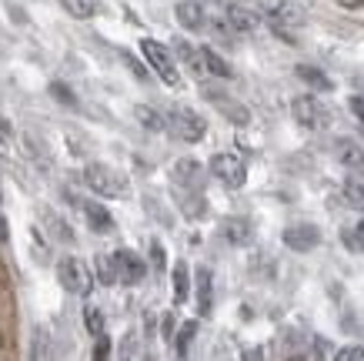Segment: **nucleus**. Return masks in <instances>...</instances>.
Returning <instances> with one entry per match:
<instances>
[{
    "instance_id": "1",
    "label": "nucleus",
    "mask_w": 364,
    "mask_h": 361,
    "mask_svg": "<svg viewBox=\"0 0 364 361\" xmlns=\"http://www.w3.org/2000/svg\"><path fill=\"white\" fill-rule=\"evenodd\" d=\"M164 131H171L177 141H184V144H198V141H204L208 124L191 108H174L164 114Z\"/></svg>"
},
{
    "instance_id": "2",
    "label": "nucleus",
    "mask_w": 364,
    "mask_h": 361,
    "mask_svg": "<svg viewBox=\"0 0 364 361\" xmlns=\"http://www.w3.org/2000/svg\"><path fill=\"white\" fill-rule=\"evenodd\" d=\"M84 184L100 197H127L131 184H127V177L121 171H114L107 164H87L84 167Z\"/></svg>"
},
{
    "instance_id": "3",
    "label": "nucleus",
    "mask_w": 364,
    "mask_h": 361,
    "mask_svg": "<svg viewBox=\"0 0 364 361\" xmlns=\"http://www.w3.org/2000/svg\"><path fill=\"white\" fill-rule=\"evenodd\" d=\"M57 281H60L70 295L87 298L90 288H94V271H90L80 258H60V264H57Z\"/></svg>"
},
{
    "instance_id": "4",
    "label": "nucleus",
    "mask_w": 364,
    "mask_h": 361,
    "mask_svg": "<svg viewBox=\"0 0 364 361\" xmlns=\"http://www.w3.org/2000/svg\"><path fill=\"white\" fill-rule=\"evenodd\" d=\"M141 54L147 57V64L154 67V74L164 80L167 88H177V84H181V74H177V67H174V57H171V51H167L161 41H154V37H144V41H141Z\"/></svg>"
},
{
    "instance_id": "5",
    "label": "nucleus",
    "mask_w": 364,
    "mask_h": 361,
    "mask_svg": "<svg viewBox=\"0 0 364 361\" xmlns=\"http://www.w3.org/2000/svg\"><path fill=\"white\" fill-rule=\"evenodd\" d=\"M210 174L218 177L224 187H231V191H237V187H244V181H247V167H244V161L237 157V154H214L210 157Z\"/></svg>"
},
{
    "instance_id": "6",
    "label": "nucleus",
    "mask_w": 364,
    "mask_h": 361,
    "mask_svg": "<svg viewBox=\"0 0 364 361\" xmlns=\"http://www.w3.org/2000/svg\"><path fill=\"white\" fill-rule=\"evenodd\" d=\"M261 11L267 14V21L277 23V27H301L304 23V11L291 0H261Z\"/></svg>"
},
{
    "instance_id": "7",
    "label": "nucleus",
    "mask_w": 364,
    "mask_h": 361,
    "mask_svg": "<svg viewBox=\"0 0 364 361\" xmlns=\"http://www.w3.org/2000/svg\"><path fill=\"white\" fill-rule=\"evenodd\" d=\"M111 261H114V274H117V281L121 285H137L144 278V271H147V264L137 258L134 251H117V254H111Z\"/></svg>"
},
{
    "instance_id": "8",
    "label": "nucleus",
    "mask_w": 364,
    "mask_h": 361,
    "mask_svg": "<svg viewBox=\"0 0 364 361\" xmlns=\"http://www.w3.org/2000/svg\"><path fill=\"white\" fill-rule=\"evenodd\" d=\"M291 114H294V120H298L301 127H308V131H318L321 124H324V110H321V104L311 94H301V98L291 100Z\"/></svg>"
},
{
    "instance_id": "9",
    "label": "nucleus",
    "mask_w": 364,
    "mask_h": 361,
    "mask_svg": "<svg viewBox=\"0 0 364 361\" xmlns=\"http://www.w3.org/2000/svg\"><path fill=\"white\" fill-rule=\"evenodd\" d=\"M284 244L291 248V251H314L321 244V231L314 228V224H294V228L284 231Z\"/></svg>"
},
{
    "instance_id": "10",
    "label": "nucleus",
    "mask_w": 364,
    "mask_h": 361,
    "mask_svg": "<svg viewBox=\"0 0 364 361\" xmlns=\"http://www.w3.org/2000/svg\"><path fill=\"white\" fill-rule=\"evenodd\" d=\"M334 157L341 161L348 171H364V147L351 137H338L334 141Z\"/></svg>"
},
{
    "instance_id": "11",
    "label": "nucleus",
    "mask_w": 364,
    "mask_h": 361,
    "mask_svg": "<svg viewBox=\"0 0 364 361\" xmlns=\"http://www.w3.org/2000/svg\"><path fill=\"white\" fill-rule=\"evenodd\" d=\"M221 238L228 241V244H251L254 238V228H251V221L247 218H224L221 221Z\"/></svg>"
},
{
    "instance_id": "12",
    "label": "nucleus",
    "mask_w": 364,
    "mask_h": 361,
    "mask_svg": "<svg viewBox=\"0 0 364 361\" xmlns=\"http://www.w3.org/2000/svg\"><path fill=\"white\" fill-rule=\"evenodd\" d=\"M228 27H234V31H241V33H254L261 27V17L254 11H247V7H241V4H231L228 7Z\"/></svg>"
},
{
    "instance_id": "13",
    "label": "nucleus",
    "mask_w": 364,
    "mask_h": 361,
    "mask_svg": "<svg viewBox=\"0 0 364 361\" xmlns=\"http://www.w3.org/2000/svg\"><path fill=\"white\" fill-rule=\"evenodd\" d=\"M200 164L194 161V157H181L174 167H171V177H174V184H181V187H198V181H200Z\"/></svg>"
},
{
    "instance_id": "14",
    "label": "nucleus",
    "mask_w": 364,
    "mask_h": 361,
    "mask_svg": "<svg viewBox=\"0 0 364 361\" xmlns=\"http://www.w3.org/2000/svg\"><path fill=\"white\" fill-rule=\"evenodd\" d=\"M177 21H181V27H188V31H200L208 23V17H204V7H200L198 0H181L177 4Z\"/></svg>"
},
{
    "instance_id": "15",
    "label": "nucleus",
    "mask_w": 364,
    "mask_h": 361,
    "mask_svg": "<svg viewBox=\"0 0 364 361\" xmlns=\"http://www.w3.org/2000/svg\"><path fill=\"white\" fill-rule=\"evenodd\" d=\"M174 54L188 64V70L194 77H204L208 74V67H204V57H200V47H191L188 41H174Z\"/></svg>"
},
{
    "instance_id": "16",
    "label": "nucleus",
    "mask_w": 364,
    "mask_h": 361,
    "mask_svg": "<svg viewBox=\"0 0 364 361\" xmlns=\"http://www.w3.org/2000/svg\"><path fill=\"white\" fill-rule=\"evenodd\" d=\"M31 361H54V341H50V331H47L44 325H41V328H33Z\"/></svg>"
},
{
    "instance_id": "17",
    "label": "nucleus",
    "mask_w": 364,
    "mask_h": 361,
    "mask_svg": "<svg viewBox=\"0 0 364 361\" xmlns=\"http://www.w3.org/2000/svg\"><path fill=\"white\" fill-rule=\"evenodd\" d=\"M80 208H84V218H87V224L97 231V234H104V231L114 228V218L107 214V208H100V204H94V201H84Z\"/></svg>"
},
{
    "instance_id": "18",
    "label": "nucleus",
    "mask_w": 364,
    "mask_h": 361,
    "mask_svg": "<svg viewBox=\"0 0 364 361\" xmlns=\"http://www.w3.org/2000/svg\"><path fill=\"white\" fill-rule=\"evenodd\" d=\"M294 74H298V77H301V80H304V84H308L311 90H331V77L324 74L321 67L298 64V70H294Z\"/></svg>"
},
{
    "instance_id": "19",
    "label": "nucleus",
    "mask_w": 364,
    "mask_h": 361,
    "mask_svg": "<svg viewBox=\"0 0 364 361\" xmlns=\"http://www.w3.org/2000/svg\"><path fill=\"white\" fill-rule=\"evenodd\" d=\"M210 301H214V288H210V271H198V315H210Z\"/></svg>"
},
{
    "instance_id": "20",
    "label": "nucleus",
    "mask_w": 364,
    "mask_h": 361,
    "mask_svg": "<svg viewBox=\"0 0 364 361\" xmlns=\"http://www.w3.org/2000/svg\"><path fill=\"white\" fill-rule=\"evenodd\" d=\"M134 117H137V124L141 127H147V131H164V114H157L154 108H147V104H137L134 108Z\"/></svg>"
},
{
    "instance_id": "21",
    "label": "nucleus",
    "mask_w": 364,
    "mask_h": 361,
    "mask_svg": "<svg viewBox=\"0 0 364 361\" xmlns=\"http://www.w3.org/2000/svg\"><path fill=\"white\" fill-rule=\"evenodd\" d=\"M191 295V285H188V264L177 261L174 264V305H184Z\"/></svg>"
},
{
    "instance_id": "22",
    "label": "nucleus",
    "mask_w": 364,
    "mask_h": 361,
    "mask_svg": "<svg viewBox=\"0 0 364 361\" xmlns=\"http://www.w3.org/2000/svg\"><path fill=\"white\" fill-rule=\"evenodd\" d=\"M200 57H204V67H208V74L214 77H231V67H228V61L224 57H218L210 47H200Z\"/></svg>"
},
{
    "instance_id": "23",
    "label": "nucleus",
    "mask_w": 364,
    "mask_h": 361,
    "mask_svg": "<svg viewBox=\"0 0 364 361\" xmlns=\"http://www.w3.org/2000/svg\"><path fill=\"white\" fill-rule=\"evenodd\" d=\"M344 201H348L354 211H364V181H358V177L344 181Z\"/></svg>"
},
{
    "instance_id": "24",
    "label": "nucleus",
    "mask_w": 364,
    "mask_h": 361,
    "mask_svg": "<svg viewBox=\"0 0 364 361\" xmlns=\"http://www.w3.org/2000/svg\"><path fill=\"white\" fill-rule=\"evenodd\" d=\"M64 4L67 14H74V17H80V21H87V17H94V0H60Z\"/></svg>"
},
{
    "instance_id": "25",
    "label": "nucleus",
    "mask_w": 364,
    "mask_h": 361,
    "mask_svg": "<svg viewBox=\"0 0 364 361\" xmlns=\"http://www.w3.org/2000/svg\"><path fill=\"white\" fill-rule=\"evenodd\" d=\"M84 325H87V331L94 335V338L104 335V315H100V308H94V305L84 308Z\"/></svg>"
},
{
    "instance_id": "26",
    "label": "nucleus",
    "mask_w": 364,
    "mask_h": 361,
    "mask_svg": "<svg viewBox=\"0 0 364 361\" xmlns=\"http://www.w3.org/2000/svg\"><path fill=\"white\" fill-rule=\"evenodd\" d=\"M198 335V321H184V328H181V335H177V341H174V351L184 358L188 355V345H191V338Z\"/></svg>"
},
{
    "instance_id": "27",
    "label": "nucleus",
    "mask_w": 364,
    "mask_h": 361,
    "mask_svg": "<svg viewBox=\"0 0 364 361\" xmlns=\"http://www.w3.org/2000/svg\"><path fill=\"white\" fill-rule=\"evenodd\" d=\"M97 278L104 281V285H117V274H114V261L107 258V254H100V258H97Z\"/></svg>"
},
{
    "instance_id": "28",
    "label": "nucleus",
    "mask_w": 364,
    "mask_h": 361,
    "mask_svg": "<svg viewBox=\"0 0 364 361\" xmlns=\"http://www.w3.org/2000/svg\"><path fill=\"white\" fill-rule=\"evenodd\" d=\"M50 94H54L60 104H67V108H77V98H74V90L67 88V84H50Z\"/></svg>"
},
{
    "instance_id": "29",
    "label": "nucleus",
    "mask_w": 364,
    "mask_h": 361,
    "mask_svg": "<svg viewBox=\"0 0 364 361\" xmlns=\"http://www.w3.org/2000/svg\"><path fill=\"white\" fill-rule=\"evenodd\" d=\"M334 361H364V348L361 345H348V348H341L334 355Z\"/></svg>"
},
{
    "instance_id": "30",
    "label": "nucleus",
    "mask_w": 364,
    "mask_h": 361,
    "mask_svg": "<svg viewBox=\"0 0 364 361\" xmlns=\"http://www.w3.org/2000/svg\"><path fill=\"white\" fill-rule=\"evenodd\" d=\"M107 358H111V338L100 335L97 345H94V361H107Z\"/></svg>"
},
{
    "instance_id": "31",
    "label": "nucleus",
    "mask_w": 364,
    "mask_h": 361,
    "mask_svg": "<svg viewBox=\"0 0 364 361\" xmlns=\"http://www.w3.org/2000/svg\"><path fill=\"white\" fill-rule=\"evenodd\" d=\"M124 64H127V67H131V70H134V77H141V80H147V70H144V67L137 64V61H134L131 54H124Z\"/></svg>"
},
{
    "instance_id": "32",
    "label": "nucleus",
    "mask_w": 364,
    "mask_h": 361,
    "mask_svg": "<svg viewBox=\"0 0 364 361\" xmlns=\"http://www.w3.org/2000/svg\"><path fill=\"white\" fill-rule=\"evenodd\" d=\"M348 108H351V114L358 120H364V100L361 98H351V100H348Z\"/></svg>"
},
{
    "instance_id": "33",
    "label": "nucleus",
    "mask_w": 364,
    "mask_h": 361,
    "mask_svg": "<svg viewBox=\"0 0 364 361\" xmlns=\"http://www.w3.org/2000/svg\"><path fill=\"white\" fill-rule=\"evenodd\" d=\"M164 338L174 341V315H164Z\"/></svg>"
},
{
    "instance_id": "34",
    "label": "nucleus",
    "mask_w": 364,
    "mask_h": 361,
    "mask_svg": "<svg viewBox=\"0 0 364 361\" xmlns=\"http://www.w3.org/2000/svg\"><path fill=\"white\" fill-rule=\"evenodd\" d=\"M0 141H4V144L11 141V120H7V117H0Z\"/></svg>"
},
{
    "instance_id": "35",
    "label": "nucleus",
    "mask_w": 364,
    "mask_h": 361,
    "mask_svg": "<svg viewBox=\"0 0 364 361\" xmlns=\"http://www.w3.org/2000/svg\"><path fill=\"white\" fill-rule=\"evenodd\" d=\"M244 361H264V351H261V348H251V351H244Z\"/></svg>"
},
{
    "instance_id": "36",
    "label": "nucleus",
    "mask_w": 364,
    "mask_h": 361,
    "mask_svg": "<svg viewBox=\"0 0 364 361\" xmlns=\"http://www.w3.org/2000/svg\"><path fill=\"white\" fill-rule=\"evenodd\" d=\"M151 254H154V268H164V251H161V244H154Z\"/></svg>"
},
{
    "instance_id": "37",
    "label": "nucleus",
    "mask_w": 364,
    "mask_h": 361,
    "mask_svg": "<svg viewBox=\"0 0 364 361\" xmlns=\"http://www.w3.org/2000/svg\"><path fill=\"white\" fill-rule=\"evenodd\" d=\"M11 238V228H7V218H4V211H0V241Z\"/></svg>"
},
{
    "instance_id": "38",
    "label": "nucleus",
    "mask_w": 364,
    "mask_h": 361,
    "mask_svg": "<svg viewBox=\"0 0 364 361\" xmlns=\"http://www.w3.org/2000/svg\"><path fill=\"white\" fill-rule=\"evenodd\" d=\"M354 234H358V248H361V251H364V221H361V224H358V231H354Z\"/></svg>"
},
{
    "instance_id": "39",
    "label": "nucleus",
    "mask_w": 364,
    "mask_h": 361,
    "mask_svg": "<svg viewBox=\"0 0 364 361\" xmlns=\"http://www.w3.org/2000/svg\"><path fill=\"white\" fill-rule=\"evenodd\" d=\"M348 7H364V0H348Z\"/></svg>"
},
{
    "instance_id": "40",
    "label": "nucleus",
    "mask_w": 364,
    "mask_h": 361,
    "mask_svg": "<svg viewBox=\"0 0 364 361\" xmlns=\"http://www.w3.org/2000/svg\"><path fill=\"white\" fill-rule=\"evenodd\" d=\"M0 345H4V335H0Z\"/></svg>"
}]
</instances>
